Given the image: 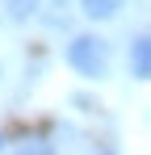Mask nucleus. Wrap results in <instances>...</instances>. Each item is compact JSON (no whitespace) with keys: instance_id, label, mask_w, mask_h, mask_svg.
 Here are the masks:
<instances>
[{"instance_id":"obj_1","label":"nucleus","mask_w":151,"mask_h":155,"mask_svg":"<svg viewBox=\"0 0 151 155\" xmlns=\"http://www.w3.org/2000/svg\"><path fill=\"white\" fill-rule=\"evenodd\" d=\"M63 59H67V67H72L76 76L105 80L109 67H113V46L105 38H97V34H76L72 42H67V51H63Z\"/></svg>"},{"instance_id":"obj_2","label":"nucleus","mask_w":151,"mask_h":155,"mask_svg":"<svg viewBox=\"0 0 151 155\" xmlns=\"http://www.w3.org/2000/svg\"><path fill=\"white\" fill-rule=\"evenodd\" d=\"M126 67H130V80H147L151 76V38L147 34H134L130 46H126Z\"/></svg>"},{"instance_id":"obj_3","label":"nucleus","mask_w":151,"mask_h":155,"mask_svg":"<svg viewBox=\"0 0 151 155\" xmlns=\"http://www.w3.org/2000/svg\"><path fill=\"white\" fill-rule=\"evenodd\" d=\"M38 17H42V25L46 29H72V0H46V8H38Z\"/></svg>"},{"instance_id":"obj_4","label":"nucleus","mask_w":151,"mask_h":155,"mask_svg":"<svg viewBox=\"0 0 151 155\" xmlns=\"http://www.w3.org/2000/svg\"><path fill=\"white\" fill-rule=\"evenodd\" d=\"M122 8H126V0H80V13L92 21H113Z\"/></svg>"},{"instance_id":"obj_5","label":"nucleus","mask_w":151,"mask_h":155,"mask_svg":"<svg viewBox=\"0 0 151 155\" xmlns=\"http://www.w3.org/2000/svg\"><path fill=\"white\" fill-rule=\"evenodd\" d=\"M38 8H42V0H4V17L13 25H25L29 17H38Z\"/></svg>"},{"instance_id":"obj_6","label":"nucleus","mask_w":151,"mask_h":155,"mask_svg":"<svg viewBox=\"0 0 151 155\" xmlns=\"http://www.w3.org/2000/svg\"><path fill=\"white\" fill-rule=\"evenodd\" d=\"M17 155H55V143H46V138H29V143H21Z\"/></svg>"},{"instance_id":"obj_7","label":"nucleus","mask_w":151,"mask_h":155,"mask_svg":"<svg viewBox=\"0 0 151 155\" xmlns=\"http://www.w3.org/2000/svg\"><path fill=\"white\" fill-rule=\"evenodd\" d=\"M72 105H80V109H84V113H92V109H97V105L88 101V97H84V92H76V97H72Z\"/></svg>"},{"instance_id":"obj_8","label":"nucleus","mask_w":151,"mask_h":155,"mask_svg":"<svg viewBox=\"0 0 151 155\" xmlns=\"http://www.w3.org/2000/svg\"><path fill=\"white\" fill-rule=\"evenodd\" d=\"M97 155H118V151H113V147H105V151H97Z\"/></svg>"},{"instance_id":"obj_9","label":"nucleus","mask_w":151,"mask_h":155,"mask_svg":"<svg viewBox=\"0 0 151 155\" xmlns=\"http://www.w3.org/2000/svg\"><path fill=\"white\" fill-rule=\"evenodd\" d=\"M4 147H8V143H4V134H0V151H4Z\"/></svg>"},{"instance_id":"obj_10","label":"nucleus","mask_w":151,"mask_h":155,"mask_svg":"<svg viewBox=\"0 0 151 155\" xmlns=\"http://www.w3.org/2000/svg\"><path fill=\"white\" fill-rule=\"evenodd\" d=\"M0 80H4V63H0Z\"/></svg>"}]
</instances>
